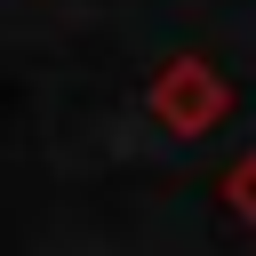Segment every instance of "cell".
<instances>
[{"instance_id": "cell-2", "label": "cell", "mask_w": 256, "mask_h": 256, "mask_svg": "<svg viewBox=\"0 0 256 256\" xmlns=\"http://www.w3.org/2000/svg\"><path fill=\"white\" fill-rule=\"evenodd\" d=\"M224 200H232V208H240V216L256 224V152H248V160L232 168V184H224Z\"/></svg>"}, {"instance_id": "cell-1", "label": "cell", "mask_w": 256, "mask_h": 256, "mask_svg": "<svg viewBox=\"0 0 256 256\" xmlns=\"http://www.w3.org/2000/svg\"><path fill=\"white\" fill-rule=\"evenodd\" d=\"M152 112H160L176 136H200V128L224 112V88L208 80V64H176V72H160V88H152Z\"/></svg>"}]
</instances>
